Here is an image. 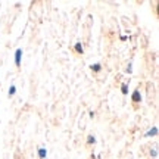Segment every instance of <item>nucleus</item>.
Wrapping results in <instances>:
<instances>
[{
    "instance_id": "obj_6",
    "label": "nucleus",
    "mask_w": 159,
    "mask_h": 159,
    "mask_svg": "<svg viewBox=\"0 0 159 159\" xmlns=\"http://www.w3.org/2000/svg\"><path fill=\"white\" fill-rule=\"evenodd\" d=\"M13 93H15V87H11L9 89V94H13Z\"/></svg>"
},
{
    "instance_id": "obj_7",
    "label": "nucleus",
    "mask_w": 159,
    "mask_h": 159,
    "mask_svg": "<svg viewBox=\"0 0 159 159\" xmlns=\"http://www.w3.org/2000/svg\"><path fill=\"white\" fill-rule=\"evenodd\" d=\"M156 131H158V130H156V128H153V130L149 133V136H152V134H156Z\"/></svg>"
},
{
    "instance_id": "obj_2",
    "label": "nucleus",
    "mask_w": 159,
    "mask_h": 159,
    "mask_svg": "<svg viewBox=\"0 0 159 159\" xmlns=\"http://www.w3.org/2000/svg\"><path fill=\"white\" fill-rule=\"evenodd\" d=\"M133 100H134V102H139V100H140V93H139V91H134V94H133Z\"/></svg>"
},
{
    "instance_id": "obj_4",
    "label": "nucleus",
    "mask_w": 159,
    "mask_h": 159,
    "mask_svg": "<svg viewBox=\"0 0 159 159\" xmlns=\"http://www.w3.org/2000/svg\"><path fill=\"white\" fill-rule=\"evenodd\" d=\"M40 156H41V158H44V156H46V152H44V150H43V149L40 150Z\"/></svg>"
},
{
    "instance_id": "obj_5",
    "label": "nucleus",
    "mask_w": 159,
    "mask_h": 159,
    "mask_svg": "<svg viewBox=\"0 0 159 159\" xmlns=\"http://www.w3.org/2000/svg\"><path fill=\"white\" fill-rule=\"evenodd\" d=\"M91 68L94 69V71H99V69H100V65H94V66H91Z\"/></svg>"
},
{
    "instance_id": "obj_1",
    "label": "nucleus",
    "mask_w": 159,
    "mask_h": 159,
    "mask_svg": "<svg viewBox=\"0 0 159 159\" xmlns=\"http://www.w3.org/2000/svg\"><path fill=\"white\" fill-rule=\"evenodd\" d=\"M15 61H16V65H19V63H21V50L16 52V55H15Z\"/></svg>"
},
{
    "instance_id": "obj_3",
    "label": "nucleus",
    "mask_w": 159,
    "mask_h": 159,
    "mask_svg": "<svg viewBox=\"0 0 159 159\" xmlns=\"http://www.w3.org/2000/svg\"><path fill=\"white\" fill-rule=\"evenodd\" d=\"M75 49H77V52H83V47H81V44H77V46H75Z\"/></svg>"
}]
</instances>
